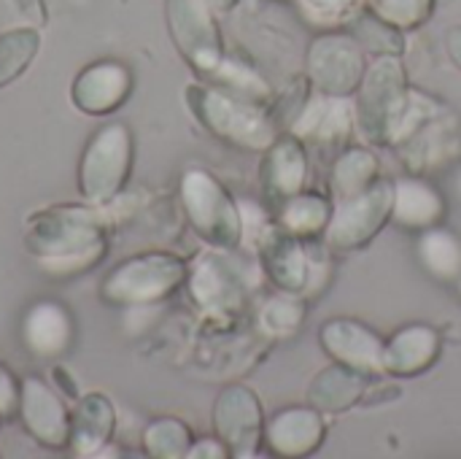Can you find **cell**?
I'll return each mask as SVG.
<instances>
[{"label": "cell", "instance_id": "cell-1", "mask_svg": "<svg viewBox=\"0 0 461 459\" xmlns=\"http://www.w3.org/2000/svg\"><path fill=\"white\" fill-rule=\"evenodd\" d=\"M27 243L32 254L38 257H54V260H84L86 254H100L103 238L100 227L95 225L92 214L65 208V211H51L41 216V225L30 230Z\"/></svg>", "mask_w": 461, "mask_h": 459}, {"label": "cell", "instance_id": "cell-10", "mask_svg": "<svg viewBox=\"0 0 461 459\" xmlns=\"http://www.w3.org/2000/svg\"><path fill=\"white\" fill-rule=\"evenodd\" d=\"M397 216L408 225H427L438 216V200L421 184H402L397 192Z\"/></svg>", "mask_w": 461, "mask_h": 459}, {"label": "cell", "instance_id": "cell-11", "mask_svg": "<svg viewBox=\"0 0 461 459\" xmlns=\"http://www.w3.org/2000/svg\"><path fill=\"white\" fill-rule=\"evenodd\" d=\"M19 403H16V387H14V381L8 379V373L0 368V414H5V411H11V409H16Z\"/></svg>", "mask_w": 461, "mask_h": 459}, {"label": "cell", "instance_id": "cell-5", "mask_svg": "<svg viewBox=\"0 0 461 459\" xmlns=\"http://www.w3.org/2000/svg\"><path fill=\"white\" fill-rule=\"evenodd\" d=\"M22 417L27 430L46 446H62L68 438V417L59 400L38 381H27L22 390Z\"/></svg>", "mask_w": 461, "mask_h": 459}, {"label": "cell", "instance_id": "cell-3", "mask_svg": "<svg viewBox=\"0 0 461 459\" xmlns=\"http://www.w3.org/2000/svg\"><path fill=\"white\" fill-rule=\"evenodd\" d=\"M178 265L173 260H135L124 268H119L108 284L103 287V292L111 300H146V298H157L162 289L173 287L178 279Z\"/></svg>", "mask_w": 461, "mask_h": 459}, {"label": "cell", "instance_id": "cell-9", "mask_svg": "<svg viewBox=\"0 0 461 459\" xmlns=\"http://www.w3.org/2000/svg\"><path fill=\"white\" fill-rule=\"evenodd\" d=\"M38 35L32 30H14L0 38V84L11 81L35 54Z\"/></svg>", "mask_w": 461, "mask_h": 459}, {"label": "cell", "instance_id": "cell-4", "mask_svg": "<svg viewBox=\"0 0 461 459\" xmlns=\"http://www.w3.org/2000/svg\"><path fill=\"white\" fill-rule=\"evenodd\" d=\"M127 89H130L127 70L116 62H100L78 76V81L73 84V97L78 108L89 114H105L122 103Z\"/></svg>", "mask_w": 461, "mask_h": 459}, {"label": "cell", "instance_id": "cell-6", "mask_svg": "<svg viewBox=\"0 0 461 459\" xmlns=\"http://www.w3.org/2000/svg\"><path fill=\"white\" fill-rule=\"evenodd\" d=\"M27 344L38 354H57L68 344V319L57 306H38L24 325Z\"/></svg>", "mask_w": 461, "mask_h": 459}, {"label": "cell", "instance_id": "cell-7", "mask_svg": "<svg viewBox=\"0 0 461 459\" xmlns=\"http://www.w3.org/2000/svg\"><path fill=\"white\" fill-rule=\"evenodd\" d=\"M76 438L73 444L78 446V452H89L97 449L103 441H108L111 430H113V414L108 400L89 395L86 400H81L78 409V419H76Z\"/></svg>", "mask_w": 461, "mask_h": 459}, {"label": "cell", "instance_id": "cell-8", "mask_svg": "<svg viewBox=\"0 0 461 459\" xmlns=\"http://www.w3.org/2000/svg\"><path fill=\"white\" fill-rule=\"evenodd\" d=\"M421 257L435 276L451 279L461 271V246L446 233H427L421 238Z\"/></svg>", "mask_w": 461, "mask_h": 459}, {"label": "cell", "instance_id": "cell-2", "mask_svg": "<svg viewBox=\"0 0 461 459\" xmlns=\"http://www.w3.org/2000/svg\"><path fill=\"white\" fill-rule=\"evenodd\" d=\"M127 162H130V135L124 133V127L111 124L100 130L81 162V189L92 200H108L122 184L127 173Z\"/></svg>", "mask_w": 461, "mask_h": 459}]
</instances>
